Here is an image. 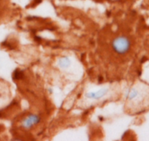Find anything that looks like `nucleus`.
<instances>
[{"label":"nucleus","instance_id":"f257e3e1","mask_svg":"<svg viewBox=\"0 0 149 141\" xmlns=\"http://www.w3.org/2000/svg\"><path fill=\"white\" fill-rule=\"evenodd\" d=\"M113 48L118 54H125L131 47L130 41L125 36H119L113 40L112 43Z\"/></svg>","mask_w":149,"mask_h":141},{"label":"nucleus","instance_id":"f03ea898","mask_svg":"<svg viewBox=\"0 0 149 141\" xmlns=\"http://www.w3.org/2000/svg\"><path fill=\"white\" fill-rule=\"evenodd\" d=\"M40 121V116H37V115H30V116H29L28 117L26 118L23 121L22 126L25 129H30L34 125L37 124V123H39Z\"/></svg>","mask_w":149,"mask_h":141},{"label":"nucleus","instance_id":"7ed1b4c3","mask_svg":"<svg viewBox=\"0 0 149 141\" xmlns=\"http://www.w3.org/2000/svg\"><path fill=\"white\" fill-rule=\"evenodd\" d=\"M107 92H108V89L107 88H102L97 92H92V93H87L86 97L88 98V99H100L101 98H102L104 95L107 94Z\"/></svg>","mask_w":149,"mask_h":141},{"label":"nucleus","instance_id":"20e7f679","mask_svg":"<svg viewBox=\"0 0 149 141\" xmlns=\"http://www.w3.org/2000/svg\"><path fill=\"white\" fill-rule=\"evenodd\" d=\"M70 64V60L68 57H62V58L59 59L58 60V65L61 68H67Z\"/></svg>","mask_w":149,"mask_h":141},{"label":"nucleus","instance_id":"39448f33","mask_svg":"<svg viewBox=\"0 0 149 141\" xmlns=\"http://www.w3.org/2000/svg\"><path fill=\"white\" fill-rule=\"evenodd\" d=\"M21 77H22V74H21V71H15V77L16 79H20L21 78Z\"/></svg>","mask_w":149,"mask_h":141}]
</instances>
